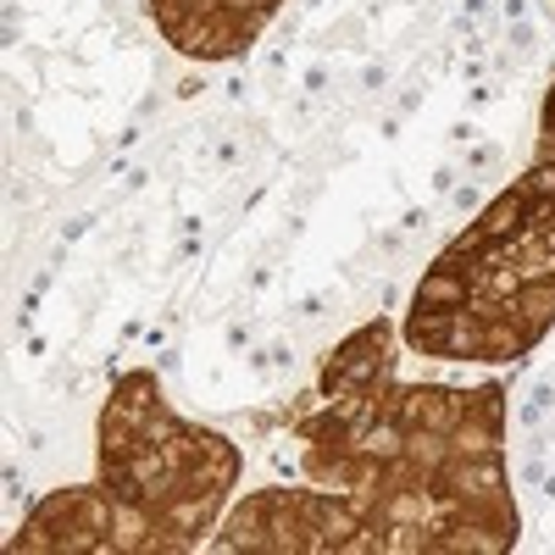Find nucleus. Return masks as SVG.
Instances as JSON below:
<instances>
[{
    "label": "nucleus",
    "mask_w": 555,
    "mask_h": 555,
    "mask_svg": "<svg viewBox=\"0 0 555 555\" xmlns=\"http://www.w3.org/2000/svg\"><path fill=\"white\" fill-rule=\"evenodd\" d=\"M306 483L361 522L366 555H500L517 544L505 389L395 384V322L373 317L289 411Z\"/></svg>",
    "instance_id": "f257e3e1"
},
{
    "label": "nucleus",
    "mask_w": 555,
    "mask_h": 555,
    "mask_svg": "<svg viewBox=\"0 0 555 555\" xmlns=\"http://www.w3.org/2000/svg\"><path fill=\"white\" fill-rule=\"evenodd\" d=\"M95 483L39 500L12 550L73 555H172L195 550L240 483V450L222 434L183 423L156 373H122L101 411Z\"/></svg>",
    "instance_id": "f03ea898"
},
{
    "label": "nucleus",
    "mask_w": 555,
    "mask_h": 555,
    "mask_svg": "<svg viewBox=\"0 0 555 555\" xmlns=\"http://www.w3.org/2000/svg\"><path fill=\"white\" fill-rule=\"evenodd\" d=\"M555 328V156L461 228L411 289L400 339L439 361H517Z\"/></svg>",
    "instance_id": "7ed1b4c3"
},
{
    "label": "nucleus",
    "mask_w": 555,
    "mask_h": 555,
    "mask_svg": "<svg viewBox=\"0 0 555 555\" xmlns=\"http://www.w3.org/2000/svg\"><path fill=\"white\" fill-rule=\"evenodd\" d=\"M211 550H289V555H366L361 550V522L328 489H256L222 517V533Z\"/></svg>",
    "instance_id": "20e7f679"
},
{
    "label": "nucleus",
    "mask_w": 555,
    "mask_h": 555,
    "mask_svg": "<svg viewBox=\"0 0 555 555\" xmlns=\"http://www.w3.org/2000/svg\"><path fill=\"white\" fill-rule=\"evenodd\" d=\"M284 0H151L162 39L190 62H234L267 34Z\"/></svg>",
    "instance_id": "39448f33"
},
{
    "label": "nucleus",
    "mask_w": 555,
    "mask_h": 555,
    "mask_svg": "<svg viewBox=\"0 0 555 555\" xmlns=\"http://www.w3.org/2000/svg\"><path fill=\"white\" fill-rule=\"evenodd\" d=\"M539 156H555V83H550L544 112H539Z\"/></svg>",
    "instance_id": "423d86ee"
},
{
    "label": "nucleus",
    "mask_w": 555,
    "mask_h": 555,
    "mask_svg": "<svg viewBox=\"0 0 555 555\" xmlns=\"http://www.w3.org/2000/svg\"><path fill=\"white\" fill-rule=\"evenodd\" d=\"M550 400H555V384H539V389L528 395V405H522V423H539V416L550 411Z\"/></svg>",
    "instance_id": "0eeeda50"
},
{
    "label": "nucleus",
    "mask_w": 555,
    "mask_h": 555,
    "mask_svg": "<svg viewBox=\"0 0 555 555\" xmlns=\"http://www.w3.org/2000/svg\"><path fill=\"white\" fill-rule=\"evenodd\" d=\"M7 494H12V500H23V478H17V467H7Z\"/></svg>",
    "instance_id": "6e6552de"
}]
</instances>
